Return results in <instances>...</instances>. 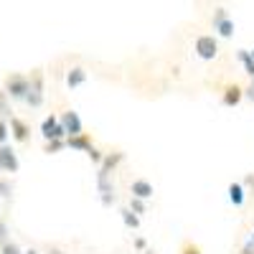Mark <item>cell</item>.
<instances>
[{
    "label": "cell",
    "mask_w": 254,
    "mask_h": 254,
    "mask_svg": "<svg viewBox=\"0 0 254 254\" xmlns=\"http://www.w3.org/2000/svg\"><path fill=\"white\" fill-rule=\"evenodd\" d=\"M28 87H31L28 76H23V74H10V76L5 79V89H3V92H5L10 99H26Z\"/></svg>",
    "instance_id": "obj_1"
},
{
    "label": "cell",
    "mask_w": 254,
    "mask_h": 254,
    "mask_svg": "<svg viewBox=\"0 0 254 254\" xmlns=\"http://www.w3.org/2000/svg\"><path fill=\"white\" fill-rule=\"evenodd\" d=\"M31 87H28V94H26V102L31 104L33 110H38L41 104H44V74L41 71H36L31 79Z\"/></svg>",
    "instance_id": "obj_2"
},
{
    "label": "cell",
    "mask_w": 254,
    "mask_h": 254,
    "mask_svg": "<svg viewBox=\"0 0 254 254\" xmlns=\"http://www.w3.org/2000/svg\"><path fill=\"white\" fill-rule=\"evenodd\" d=\"M211 26H214V31L221 38H231V36H234V20L226 15V8H216L214 18H211Z\"/></svg>",
    "instance_id": "obj_3"
},
{
    "label": "cell",
    "mask_w": 254,
    "mask_h": 254,
    "mask_svg": "<svg viewBox=\"0 0 254 254\" xmlns=\"http://www.w3.org/2000/svg\"><path fill=\"white\" fill-rule=\"evenodd\" d=\"M196 54H198V59H203V61L216 59V54H219L216 38H214V36H198V38H196Z\"/></svg>",
    "instance_id": "obj_4"
},
{
    "label": "cell",
    "mask_w": 254,
    "mask_h": 254,
    "mask_svg": "<svg viewBox=\"0 0 254 254\" xmlns=\"http://www.w3.org/2000/svg\"><path fill=\"white\" fill-rule=\"evenodd\" d=\"M41 135L46 137V142L49 140H64V135H66V130L61 127V122L51 115V117H46L44 122H41Z\"/></svg>",
    "instance_id": "obj_5"
},
{
    "label": "cell",
    "mask_w": 254,
    "mask_h": 254,
    "mask_svg": "<svg viewBox=\"0 0 254 254\" xmlns=\"http://www.w3.org/2000/svg\"><path fill=\"white\" fill-rule=\"evenodd\" d=\"M18 168H20V163H18L15 150L8 145H0V171L3 173H18Z\"/></svg>",
    "instance_id": "obj_6"
},
{
    "label": "cell",
    "mask_w": 254,
    "mask_h": 254,
    "mask_svg": "<svg viewBox=\"0 0 254 254\" xmlns=\"http://www.w3.org/2000/svg\"><path fill=\"white\" fill-rule=\"evenodd\" d=\"M61 127L66 130V135H69V137L81 135V120H79V115H76L74 110H69L66 115L61 117Z\"/></svg>",
    "instance_id": "obj_7"
},
{
    "label": "cell",
    "mask_w": 254,
    "mask_h": 254,
    "mask_svg": "<svg viewBox=\"0 0 254 254\" xmlns=\"http://www.w3.org/2000/svg\"><path fill=\"white\" fill-rule=\"evenodd\" d=\"M130 193H132V198H140V201H145V198H153V183H147V181H132V186H130Z\"/></svg>",
    "instance_id": "obj_8"
},
{
    "label": "cell",
    "mask_w": 254,
    "mask_h": 254,
    "mask_svg": "<svg viewBox=\"0 0 254 254\" xmlns=\"http://www.w3.org/2000/svg\"><path fill=\"white\" fill-rule=\"evenodd\" d=\"M8 132H10L18 142H26V140H28V132H31V127H28L23 120L10 117V127H8Z\"/></svg>",
    "instance_id": "obj_9"
},
{
    "label": "cell",
    "mask_w": 254,
    "mask_h": 254,
    "mask_svg": "<svg viewBox=\"0 0 254 254\" xmlns=\"http://www.w3.org/2000/svg\"><path fill=\"white\" fill-rule=\"evenodd\" d=\"M125 160V153H112V155H107V158H102V163H99V173H104V176H112V171Z\"/></svg>",
    "instance_id": "obj_10"
},
{
    "label": "cell",
    "mask_w": 254,
    "mask_h": 254,
    "mask_svg": "<svg viewBox=\"0 0 254 254\" xmlns=\"http://www.w3.org/2000/svg\"><path fill=\"white\" fill-rule=\"evenodd\" d=\"M84 81H87V71H84L81 66H71L69 74H66V87L69 89H79Z\"/></svg>",
    "instance_id": "obj_11"
},
{
    "label": "cell",
    "mask_w": 254,
    "mask_h": 254,
    "mask_svg": "<svg viewBox=\"0 0 254 254\" xmlns=\"http://www.w3.org/2000/svg\"><path fill=\"white\" fill-rule=\"evenodd\" d=\"M242 97H244V89L237 87V84H231V87H226V92H224V104L226 107H237V104L242 102Z\"/></svg>",
    "instance_id": "obj_12"
},
{
    "label": "cell",
    "mask_w": 254,
    "mask_h": 254,
    "mask_svg": "<svg viewBox=\"0 0 254 254\" xmlns=\"http://www.w3.org/2000/svg\"><path fill=\"white\" fill-rule=\"evenodd\" d=\"M66 145L71 147V150H84V153H87L89 147H92V140L81 132V135H76V137H69V140H66Z\"/></svg>",
    "instance_id": "obj_13"
},
{
    "label": "cell",
    "mask_w": 254,
    "mask_h": 254,
    "mask_svg": "<svg viewBox=\"0 0 254 254\" xmlns=\"http://www.w3.org/2000/svg\"><path fill=\"white\" fill-rule=\"evenodd\" d=\"M229 201L234 206H242L244 203V186L242 183H231L229 186Z\"/></svg>",
    "instance_id": "obj_14"
},
{
    "label": "cell",
    "mask_w": 254,
    "mask_h": 254,
    "mask_svg": "<svg viewBox=\"0 0 254 254\" xmlns=\"http://www.w3.org/2000/svg\"><path fill=\"white\" fill-rule=\"evenodd\" d=\"M237 59L242 61V66H244V71H247V74H249V76L254 79V61H252L249 51H247V49H242V51L237 54Z\"/></svg>",
    "instance_id": "obj_15"
},
{
    "label": "cell",
    "mask_w": 254,
    "mask_h": 254,
    "mask_svg": "<svg viewBox=\"0 0 254 254\" xmlns=\"http://www.w3.org/2000/svg\"><path fill=\"white\" fill-rule=\"evenodd\" d=\"M120 214H122V221H125L127 229H137V226H140V216H135L130 208H122Z\"/></svg>",
    "instance_id": "obj_16"
},
{
    "label": "cell",
    "mask_w": 254,
    "mask_h": 254,
    "mask_svg": "<svg viewBox=\"0 0 254 254\" xmlns=\"http://www.w3.org/2000/svg\"><path fill=\"white\" fill-rule=\"evenodd\" d=\"M0 115L3 117H10V104H8V94L0 89Z\"/></svg>",
    "instance_id": "obj_17"
},
{
    "label": "cell",
    "mask_w": 254,
    "mask_h": 254,
    "mask_svg": "<svg viewBox=\"0 0 254 254\" xmlns=\"http://www.w3.org/2000/svg\"><path fill=\"white\" fill-rule=\"evenodd\" d=\"M0 254H20V247L15 242H5V244H0Z\"/></svg>",
    "instance_id": "obj_18"
},
{
    "label": "cell",
    "mask_w": 254,
    "mask_h": 254,
    "mask_svg": "<svg viewBox=\"0 0 254 254\" xmlns=\"http://www.w3.org/2000/svg\"><path fill=\"white\" fill-rule=\"evenodd\" d=\"M130 211L137 216V214H145V201H140V198H130Z\"/></svg>",
    "instance_id": "obj_19"
},
{
    "label": "cell",
    "mask_w": 254,
    "mask_h": 254,
    "mask_svg": "<svg viewBox=\"0 0 254 254\" xmlns=\"http://www.w3.org/2000/svg\"><path fill=\"white\" fill-rule=\"evenodd\" d=\"M64 145H66L64 140H49V142H46V153H51V155H54V153H59V150H61Z\"/></svg>",
    "instance_id": "obj_20"
},
{
    "label": "cell",
    "mask_w": 254,
    "mask_h": 254,
    "mask_svg": "<svg viewBox=\"0 0 254 254\" xmlns=\"http://www.w3.org/2000/svg\"><path fill=\"white\" fill-rule=\"evenodd\" d=\"M8 237H10V229H8V224H5L3 219H0V244H5Z\"/></svg>",
    "instance_id": "obj_21"
},
{
    "label": "cell",
    "mask_w": 254,
    "mask_h": 254,
    "mask_svg": "<svg viewBox=\"0 0 254 254\" xmlns=\"http://www.w3.org/2000/svg\"><path fill=\"white\" fill-rule=\"evenodd\" d=\"M10 190H13L10 181H0V196H3V198H10Z\"/></svg>",
    "instance_id": "obj_22"
},
{
    "label": "cell",
    "mask_w": 254,
    "mask_h": 254,
    "mask_svg": "<svg viewBox=\"0 0 254 254\" xmlns=\"http://www.w3.org/2000/svg\"><path fill=\"white\" fill-rule=\"evenodd\" d=\"M8 122L5 120H0V145H5V140H8Z\"/></svg>",
    "instance_id": "obj_23"
},
{
    "label": "cell",
    "mask_w": 254,
    "mask_h": 254,
    "mask_svg": "<svg viewBox=\"0 0 254 254\" xmlns=\"http://www.w3.org/2000/svg\"><path fill=\"white\" fill-rule=\"evenodd\" d=\"M87 155L92 158V163H102V158H104V155H102V153L97 150V147H94V145H92V147H89V150H87Z\"/></svg>",
    "instance_id": "obj_24"
},
{
    "label": "cell",
    "mask_w": 254,
    "mask_h": 254,
    "mask_svg": "<svg viewBox=\"0 0 254 254\" xmlns=\"http://www.w3.org/2000/svg\"><path fill=\"white\" fill-rule=\"evenodd\" d=\"M242 254H254V242H252V239L242 247Z\"/></svg>",
    "instance_id": "obj_25"
},
{
    "label": "cell",
    "mask_w": 254,
    "mask_h": 254,
    "mask_svg": "<svg viewBox=\"0 0 254 254\" xmlns=\"http://www.w3.org/2000/svg\"><path fill=\"white\" fill-rule=\"evenodd\" d=\"M183 254H201V249H198V247H190V244H188V247L183 249Z\"/></svg>",
    "instance_id": "obj_26"
},
{
    "label": "cell",
    "mask_w": 254,
    "mask_h": 254,
    "mask_svg": "<svg viewBox=\"0 0 254 254\" xmlns=\"http://www.w3.org/2000/svg\"><path fill=\"white\" fill-rule=\"evenodd\" d=\"M244 94H247V97L254 102V79H252V87H249V89H244Z\"/></svg>",
    "instance_id": "obj_27"
},
{
    "label": "cell",
    "mask_w": 254,
    "mask_h": 254,
    "mask_svg": "<svg viewBox=\"0 0 254 254\" xmlns=\"http://www.w3.org/2000/svg\"><path fill=\"white\" fill-rule=\"evenodd\" d=\"M242 186H249V188H254V176H247V181H244Z\"/></svg>",
    "instance_id": "obj_28"
},
{
    "label": "cell",
    "mask_w": 254,
    "mask_h": 254,
    "mask_svg": "<svg viewBox=\"0 0 254 254\" xmlns=\"http://www.w3.org/2000/svg\"><path fill=\"white\" fill-rule=\"evenodd\" d=\"M135 247L137 249H145V239H135Z\"/></svg>",
    "instance_id": "obj_29"
},
{
    "label": "cell",
    "mask_w": 254,
    "mask_h": 254,
    "mask_svg": "<svg viewBox=\"0 0 254 254\" xmlns=\"http://www.w3.org/2000/svg\"><path fill=\"white\" fill-rule=\"evenodd\" d=\"M49 254H64V252H61V249H51Z\"/></svg>",
    "instance_id": "obj_30"
},
{
    "label": "cell",
    "mask_w": 254,
    "mask_h": 254,
    "mask_svg": "<svg viewBox=\"0 0 254 254\" xmlns=\"http://www.w3.org/2000/svg\"><path fill=\"white\" fill-rule=\"evenodd\" d=\"M26 254H38V252H36V249H28V252H26Z\"/></svg>",
    "instance_id": "obj_31"
},
{
    "label": "cell",
    "mask_w": 254,
    "mask_h": 254,
    "mask_svg": "<svg viewBox=\"0 0 254 254\" xmlns=\"http://www.w3.org/2000/svg\"><path fill=\"white\" fill-rule=\"evenodd\" d=\"M249 56H252V61H254V51H249Z\"/></svg>",
    "instance_id": "obj_32"
},
{
    "label": "cell",
    "mask_w": 254,
    "mask_h": 254,
    "mask_svg": "<svg viewBox=\"0 0 254 254\" xmlns=\"http://www.w3.org/2000/svg\"><path fill=\"white\" fill-rule=\"evenodd\" d=\"M252 242H254V234H252Z\"/></svg>",
    "instance_id": "obj_33"
},
{
    "label": "cell",
    "mask_w": 254,
    "mask_h": 254,
    "mask_svg": "<svg viewBox=\"0 0 254 254\" xmlns=\"http://www.w3.org/2000/svg\"><path fill=\"white\" fill-rule=\"evenodd\" d=\"M0 173H3V171H0Z\"/></svg>",
    "instance_id": "obj_34"
}]
</instances>
